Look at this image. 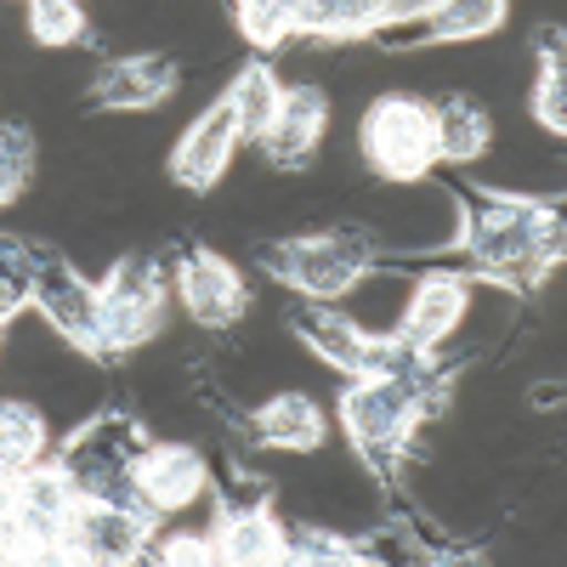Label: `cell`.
I'll return each instance as SVG.
<instances>
[{
    "label": "cell",
    "mask_w": 567,
    "mask_h": 567,
    "mask_svg": "<svg viewBox=\"0 0 567 567\" xmlns=\"http://www.w3.org/2000/svg\"><path fill=\"white\" fill-rule=\"evenodd\" d=\"M205 460L194 454V449H176V443H165V449H148V454H136L131 460V488L148 499L154 511H182V505H194L199 494H205Z\"/></svg>",
    "instance_id": "8"
},
{
    "label": "cell",
    "mask_w": 567,
    "mask_h": 567,
    "mask_svg": "<svg viewBox=\"0 0 567 567\" xmlns=\"http://www.w3.org/2000/svg\"><path fill=\"white\" fill-rule=\"evenodd\" d=\"M18 488H23V471L0 465V561H7L12 545H18Z\"/></svg>",
    "instance_id": "22"
},
{
    "label": "cell",
    "mask_w": 567,
    "mask_h": 567,
    "mask_svg": "<svg viewBox=\"0 0 567 567\" xmlns=\"http://www.w3.org/2000/svg\"><path fill=\"white\" fill-rule=\"evenodd\" d=\"M210 561H290V534L278 528L272 505H245L216 523Z\"/></svg>",
    "instance_id": "11"
},
{
    "label": "cell",
    "mask_w": 567,
    "mask_h": 567,
    "mask_svg": "<svg viewBox=\"0 0 567 567\" xmlns=\"http://www.w3.org/2000/svg\"><path fill=\"white\" fill-rule=\"evenodd\" d=\"M341 420H347L358 449H392L414 420V392L398 369L392 374H363V386H352L341 398Z\"/></svg>",
    "instance_id": "3"
},
{
    "label": "cell",
    "mask_w": 567,
    "mask_h": 567,
    "mask_svg": "<svg viewBox=\"0 0 567 567\" xmlns=\"http://www.w3.org/2000/svg\"><path fill=\"white\" fill-rule=\"evenodd\" d=\"M171 85H176V69L165 58H125V63L103 69L97 103L103 109H154L171 97Z\"/></svg>",
    "instance_id": "12"
},
{
    "label": "cell",
    "mask_w": 567,
    "mask_h": 567,
    "mask_svg": "<svg viewBox=\"0 0 567 567\" xmlns=\"http://www.w3.org/2000/svg\"><path fill=\"white\" fill-rule=\"evenodd\" d=\"M34 296H40V312L52 318L58 336H69L85 352L103 347V301L91 296L85 278H74V272H40Z\"/></svg>",
    "instance_id": "10"
},
{
    "label": "cell",
    "mask_w": 567,
    "mask_h": 567,
    "mask_svg": "<svg viewBox=\"0 0 567 567\" xmlns=\"http://www.w3.org/2000/svg\"><path fill=\"white\" fill-rule=\"evenodd\" d=\"M256 432H261V443H267V449L307 454V449H318V443H323V414H318V403H312V398L284 392V398H272V403L256 414Z\"/></svg>",
    "instance_id": "13"
},
{
    "label": "cell",
    "mask_w": 567,
    "mask_h": 567,
    "mask_svg": "<svg viewBox=\"0 0 567 567\" xmlns=\"http://www.w3.org/2000/svg\"><path fill=\"white\" fill-rule=\"evenodd\" d=\"M159 561H210V539H182V534H171V539L159 545Z\"/></svg>",
    "instance_id": "23"
},
{
    "label": "cell",
    "mask_w": 567,
    "mask_h": 567,
    "mask_svg": "<svg viewBox=\"0 0 567 567\" xmlns=\"http://www.w3.org/2000/svg\"><path fill=\"white\" fill-rule=\"evenodd\" d=\"M267 267L307 296H341L363 272V250L347 239H290V245L267 250Z\"/></svg>",
    "instance_id": "4"
},
{
    "label": "cell",
    "mask_w": 567,
    "mask_h": 567,
    "mask_svg": "<svg viewBox=\"0 0 567 567\" xmlns=\"http://www.w3.org/2000/svg\"><path fill=\"white\" fill-rule=\"evenodd\" d=\"M97 301H103V347H136L165 318V284L142 261H125L97 290Z\"/></svg>",
    "instance_id": "2"
},
{
    "label": "cell",
    "mask_w": 567,
    "mask_h": 567,
    "mask_svg": "<svg viewBox=\"0 0 567 567\" xmlns=\"http://www.w3.org/2000/svg\"><path fill=\"white\" fill-rule=\"evenodd\" d=\"M29 165H34V148H29V131H0V205H12L29 182Z\"/></svg>",
    "instance_id": "20"
},
{
    "label": "cell",
    "mask_w": 567,
    "mask_h": 567,
    "mask_svg": "<svg viewBox=\"0 0 567 567\" xmlns=\"http://www.w3.org/2000/svg\"><path fill=\"white\" fill-rule=\"evenodd\" d=\"M176 296L187 307V318H199L205 329H227V323H239L245 307H250V290H245V278L233 272L221 256L210 250H194L182 261L176 272Z\"/></svg>",
    "instance_id": "6"
},
{
    "label": "cell",
    "mask_w": 567,
    "mask_h": 567,
    "mask_svg": "<svg viewBox=\"0 0 567 567\" xmlns=\"http://www.w3.org/2000/svg\"><path fill=\"white\" fill-rule=\"evenodd\" d=\"M432 131H437V159H477L488 148V114L471 103V97H454L443 109H432Z\"/></svg>",
    "instance_id": "14"
},
{
    "label": "cell",
    "mask_w": 567,
    "mask_h": 567,
    "mask_svg": "<svg viewBox=\"0 0 567 567\" xmlns=\"http://www.w3.org/2000/svg\"><path fill=\"white\" fill-rule=\"evenodd\" d=\"M323 120H329V103H323V91L312 85H296V91H284L267 131H261V148L278 159V165H301L312 148H318V136H323Z\"/></svg>",
    "instance_id": "9"
},
{
    "label": "cell",
    "mask_w": 567,
    "mask_h": 567,
    "mask_svg": "<svg viewBox=\"0 0 567 567\" xmlns=\"http://www.w3.org/2000/svg\"><path fill=\"white\" fill-rule=\"evenodd\" d=\"M239 136H245V125H239V109H233V97L210 103V109L194 120V131L176 142L171 176H176L182 187H194V194H205V187H216V176L233 165V148H239Z\"/></svg>",
    "instance_id": "5"
},
{
    "label": "cell",
    "mask_w": 567,
    "mask_h": 567,
    "mask_svg": "<svg viewBox=\"0 0 567 567\" xmlns=\"http://www.w3.org/2000/svg\"><path fill=\"white\" fill-rule=\"evenodd\" d=\"M432 40H483L505 23V0H425Z\"/></svg>",
    "instance_id": "15"
},
{
    "label": "cell",
    "mask_w": 567,
    "mask_h": 567,
    "mask_svg": "<svg viewBox=\"0 0 567 567\" xmlns=\"http://www.w3.org/2000/svg\"><path fill=\"white\" fill-rule=\"evenodd\" d=\"M465 312V278L454 272H425L409 296V312H403V329H398V347L414 358V352H432L437 341L454 336V323Z\"/></svg>",
    "instance_id": "7"
},
{
    "label": "cell",
    "mask_w": 567,
    "mask_h": 567,
    "mask_svg": "<svg viewBox=\"0 0 567 567\" xmlns=\"http://www.w3.org/2000/svg\"><path fill=\"white\" fill-rule=\"evenodd\" d=\"M239 29L256 45H278L284 34H296V7L290 0H239Z\"/></svg>",
    "instance_id": "19"
},
{
    "label": "cell",
    "mask_w": 567,
    "mask_h": 567,
    "mask_svg": "<svg viewBox=\"0 0 567 567\" xmlns=\"http://www.w3.org/2000/svg\"><path fill=\"white\" fill-rule=\"evenodd\" d=\"M534 120H539L550 136L567 131V109H561V58H550V69H545L539 85H534Z\"/></svg>",
    "instance_id": "21"
},
{
    "label": "cell",
    "mask_w": 567,
    "mask_h": 567,
    "mask_svg": "<svg viewBox=\"0 0 567 567\" xmlns=\"http://www.w3.org/2000/svg\"><path fill=\"white\" fill-rule=\"evenodd\" d=\"M227 97H233V109H239V125H245V136H261L284 91H278V80H272V69H267V63H250V69L239 74V85L227 91Z\"/></svg>",
    "instance_id": "17"
},
{
    "label": "cell",
    "mask_w": 567,
    "mask_h": 567,
    "mask_svg": "<svg viewBox=\"0 0 567 567\" xmlns=\"http://www.w3.org/2000/svg\"><path fill=\"white\" fill-rule=\"evenodd\" d=\"M29 34L40 45H74L85 34V12L74 0H29Z\"/></svg>",
    "instance_id": "18"
},
{
    "label": "cell",
    "mask_w": 567,
    "mask_h": 567,
    "mask_svg": "<svg viewBox=\"0 0 567 567\" xmlns=\"http://www.w3.org/2000/svg\"><path fill=\"white\" fill-rule=\"evenodd\" d=\"M45 460V420L29 403H0V465L34 471Z\"/></svg>",
    "instance_id": "16"
},
{
    "label": "cell",
    "mask_w": 567,
    "mask_h": 567,
    "mask_svg": "<svg viewBox=\"0 0 567 567\" xmlns=\"http://www.w3.org/2000/svg\"><path fill=\"white\" fill-rule=\"evenodd\" d=\"M358 142H363V159L374 165V176H386V182H414V176H425V165L437 159L432 109L414 103V97L369 103V114L358 125Z\"/></svg>",
    "instance_id": "1"
}]
</instances>
